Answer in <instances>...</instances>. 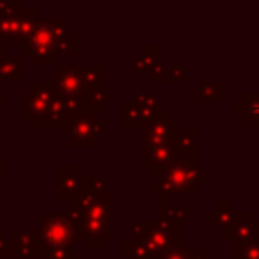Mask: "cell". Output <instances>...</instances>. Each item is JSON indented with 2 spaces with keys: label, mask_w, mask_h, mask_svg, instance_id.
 Wrapping results in <instances>:
<instances>
[{
  "label": "cell",
  "mask_w": 259,
  "mask_h": 259,
  "mask_svg": "<svg viewBox=\"0 0 259 259\" xmlns=\"http://www.w3.org/2000/svg\"><path fill=\"white\" fill-rule=\"evenodd\" d=\"M97 119L93 117H77L71 125H69V138H71V144H93L95 136L101 132V130H93L91 123H95Z\"/></svg>",
  "instance_id": "cell-4"
},
{
  "label": "cell",
  "mask_w": 259,
  "mask_h": 259,
  "mask_svg": "<svg viewBox=\"0 0 259 259\" xmlns=\"http://www.w3.org/2000/svg\"><path fill=\"white\" fill-rule=\"evenodd\" d=\"M235 259H259V241H239L235 247Z\"/></svg>",
  "instance_id": "cell-6"
},
{
  "label": "cell",
  "mask_w": 259,
  "mask_h": 259,
  "mask_svg": "<svg viewBox=\"0 0 259 259\" xmlns=\"http://www.w3.org/2000/svg\"><path fill=\"white\" fill-rule=\"evenodd\" d=\"M71 241H75L73 225L63 214H45L42 217V229H40V243L45 249H65L71 247Z\"/></svg>",
  "instance_id": "cell-1"
},
{
  "label": "cell",
  "mask_w": 259,
  "mask_h": 259,
  "mask_svg": "<svg viewBox=\"0 0 259 259\" xmlns=\"http://www.w3.org/2000/svg\"><path fill=\"white\" fill-rule=\"evenodd\" d=\"M198 182H204V176L198 172V168L194 164L172 166L164 174V184H170L176 190H194Z\"/></svg>",
  "instance_id": "cell-3"
},
{
  "label": "cell",
  "mask_w": 259,
  "mask_h": 259,
  "mask_svg": "<svg viewBox=\"0 0 259 259\" xmlns=\"http://www.w3.org/2000/svg\"><path fill=\"white\" fill-rule=\"evenodd\" d=\"M51 257H55V259H75L77 253H75L73 247H65V249H55V251H51Z\"/></svg>",
  "instance_id": "cell-7"
},
{
  "label": "cell",
  "mask_w": 259,
  "mask_h": 259,
  "mask_svg": "<svg viewBox=\"0 0 259 259\" xmlns=\"http://www.w3.org/2000/svg\"><path fill=\"white\" fill-rule=\"evenodd\" d=\"M57 36L51 22H38L30 28L26 36V51L34 61H55L57 59Z\"/></svg>",
  "instance_id": "cell-2"
},
{
  "label": "cell",
  "mask_w": 259,
  "mask_h": 259,
  "mask_svg": "<svg viewBox=\"0 0 259 259\" xmlns=\"http://www.w3.org/2000/svg\"><path fill=\"white\" fill-rule=\"evenodd\" d=\"M170 73H172V75H174L176 79H180V81H184V79H186V73H184V71H182L180 67H174V69H172Z\"/></svg>",
  "instance_id": "cell-8"
},
{
  "label": "cell",
  "mask_w": 259,
  "mask_h": 259,
  "mask_svg": "<svg viewBox=\"0 0 259 259\" xmlns=\"http://www.w3.org/2000/svg\"><path fill=\"white\" fill-rule=\"evenodd\" d=\"M243 117H245V123L249 125H259V93H247L243 97Z\"/></svg>",
  "instance_id": "cell-5"
}]
</instances>
